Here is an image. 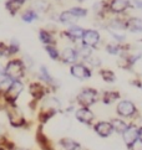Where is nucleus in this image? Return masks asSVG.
Masks as SVG:
<instances>
[{"instance_id": "obj_31", "label": "nucleus", "mask_w": 142, "mask_h": 150, "mask_svg": "<svg viewBox=\"0 0 142 150\" xmlns=\"http://www.w3.org/2000/svg\"><path fill=\"white\" fill-rule=\"evenodd\" d=\"M19 51V44L16 41H13V44L9 46V49H8V52L10 53V55H13V53H16Z\"/></svg>"}, {"instance_id": "obj_12", "label": "nucleus", "mask_w": 142, "mask_h": 150, "mask_svg": "<svg viewBox=\"0 0 142 150\" xmlns=\"http://www.w3.org/2000/svg\"><path fill=\"white\" fill-rule=\"evenodd\" d=\"M110 123L112 125L113 132L117 134H121V135H122V133L127 129V127L130 124V123H127L125 119H122V118H113V119L110 120Z\"/></svg>"}, {"instance_id": "obj_19", "label": "nucleus", "mask_w": 142, "mask_h": 150, "mask_svg": "<svg viewBox=\"0 0 142 150\" xmlns=\"http://www.w3.org/2000/svg\"><path fill=\"white\" fill-rule=\"evenodd\" d=\"M40 77H41V79H42L44 82H46L49 84H54V83H55V79L51 77V74L49 73L47 68L45 66H41L40 67Z\"/></svg>"}, {"instance_id": "obj_6", "label": "nucleus", "mask_w": 142, "mask_h": 150, "mask_svg": "<svg viewBox=\"0 0 142 150\" xmlns=\"http://www.w3.org/2000/svg\"><path fill=\"white\" fill-rule=\"evenodd\" d=\"M75 117L80 123L86 124V125H91L95 119V114L92 113V110L90 108H86V107H80L75 112Z\"/></svg>"}, {"instance_id": "obj_10", "label": "nucleus", "mask_w": 142, "mask_h": 150, "mask_svg": "<svg viewBox=\"0 0 142 150\" xmlns=\"http://www.w3.org/2000/svg\"><path fill=\"white\" fill-rule=\"evenodd\" d=\"M77 58H79V52L75 49H71V47H66L61 53V60L65 63L75 65V62L77 61Z\"/></svg>"}, {"instance_id": "obj_3", "label": "nucleus", "mask_w": 142, "mask_h": 150, "mask_svg": "<svg viewBox=\"0 0 142 150\" xmlns=\"http://www.w3.org/2000/svg\"><path fill=\"white\" fill-rule=\"evenodd\" d=\"M24 62L19 60H13L8 63L6 68H5V73L6 76L11 79V81H18V79L24 74Z\"/></svg>"}, {"instance_id": "obj_36", "label": "nucleus", "mask_w": 142, "mask_h": 150, "mask_svg": "<svg viewBox=\"0 0 142 150\" xmlns=\"http://www.w3.org/2000/svg\"><path fill=\"white\" fill-rule=\"evenodd\" d=\"M77 1H84V0H77Z\"/></svg>"}, {"instance_id": "obj_11", "label": "nucleus", "mask_w": 142, "mask_h": 150, "mask_svg": "<svg viewBox=\"0 0 142 150\" xmlns=\"http://www.w3.org/2000/svg\"><path fill=\"white\" fill-rule=\"evenodd\" d=\"M59 145L62 150H82V146L81 144L77 143L76 140L71 138H62L60 139L59 142Z\"/></svg>"}, {"instance_id": "obj_20", "label": "nucleus", "mask_w": 142, "mask_h": 150, "mask_svg": "<svg viewBox=\"0 0 142 150\" xmlns=\"http://www.w3.org/2000/svg\"><path fill=\"white\" fill-rule=\"evenodd\" d=\"M24 1L25 0H9V1L6 3V8L10 10V13L14 15L16 13V10L24 4Z\"/></svg>"}, {"instance_id": "obj_9", "label": "nucleus", "mask_w": 142, "mask_h": 150, "mask_svg": "<svg viewBox=\"0 0 142 150\" xmlns=\"http://www.w3.org/2000/svg\"><path fill=\"white\" fill-rule=\"evenodd\" d=\"M99 41H100V34L97 33L96 30L89 29V30L84 31V35H82V44H84V46L92 47V46L97 45V42Z\"/></svg>"}, {"instance_id": "obj_27", "label": "nucleus", "mask_w": 142, "mask_h": 150, "mask_svg": "<svg viewBox=\"0 0 142 150\" xmlns=\"http://www.w3.org/2000/svg\"><path fill=\"white\" fill-rule=\"evenodd\" d=\"M120 50H121V47H120L118 45H112V44H110V45L106 46V51L110 53V55H118Z\"/></svg>"}, {"instance_id": "obj_22", "label": "nucleus", "mask_w": 142, "mask_h": 150, "mask_svg": "<svg viewBox=\"0 0 142 150\" xmlns=\"http://www.w3.org/2000/svg\"><path fill=\"white\" fill-rule=\"evenodd\" d=\"M39 37H40V41L42 42V44H45L46 46L52 44V36L49 34V33H46V31L41 30L40 33H39Z\"/></svg>"}, {"instance_id": "obj_35", "label": "nucleus", "mask_w": 142, "mask_h": 150, "mask_svg": "<svg viewBox=\"0 0 142 150\" xmlns=\"http://www.w3.org/2000/svg\"><path fill=\"white\" fill-rule=\"evenodd\" d=\"M18 150H28V149H18Z\"/></svg>"}, {"instance_id": "obj_1", "label": "nucleus", "mask_w": 142, "mask_h": 150, "mask_svg": "<svg viewBox=\"0 0 142 150\" xmlns=\"http://www.w3.org/2000/svg\"><path fill=\"white\" fill-rule=\"evenodd\" d=\"M77 103L81 105V107H86V108H90L91 105H94L97 99H99V92L94 88H84L81 92L77 94Z\"/></svg>"}, {"instance_id": "obj_39", "label": "nucleus", "mask_w": 142, "mask_h": 150, "mask_svg": "<svg viewBox=\"0 0 142 150\" xmlns=\"http://www.w3.org/2000/svg\"><path fill=\"white\" fill-rule=\"evenodd\" d=\"M82 150H85V149H82Z\"/></svg>"}, {"instance_id": "obj_24", "label": "nucleus", "mask_w": 142, "mask_h": 150, "mask_svg": "<svg viewBox=\"0 0 142 150\" xmlns=\"http://www.w3.org/2000/svg\"><path fill=\"white\" fill-rule=\"evenodd\" d=\"M70 13L72 14L75 18H84V16H86L87 10L82 9V8H72L70 10Z\"/></svg>"}, {"instance_id": "obj_16", "label": "nucleus", "mask_w": 142, "mask_h": 150, "mask_svg": "<svg viewBox=\"0 0 142 150\" xmlns=\"http://www.w3.org/2000/svg\"><path fill=\"white\" fill-rule=\"evenodd\" d=\"M117 99H120V93L117 91H106L102 94V102L105 104H111Z\"/></svg>"}, {"instance_id": "obj_34", "label": "nucleus", "mask_w": 142, "mask_h": 150, "mask_svg": "<svg viewBox=\"0 0 142 150\" xmlns=\"http://www.w3.org/2000/svg\"><path fill=\"white\" fill-rule=\"evenodd\" d=\"M138 139L142 140V125H138Z\"/></svg>"}, {"instance_id": "obj_14", "label": "nucleus", "mask_w": 142, "mask_h": 150, "mask_svg": "<svg viewBox=\"0 0 142 150\" xmlns=\"http://www.w3.org/2000/svg\"><path fill=\"white\" fill-rule=\"evenodd\" d=\"M9 119L14 127H19L24 123V118L21 115V112L18 108H13L9 110Z\"/></svg>"}, {"instance_id": "obj_17", "label": "nucleus", "mask_w": 142, "mask_h": 150, "mask_svg": "<svg viewBox=\"0 0 142 150\" xmlns=\"http://www.w3.org/2000/svg\"><path fill=\"white\" fill-rule=\"evenodd\" d=\"M84 31L85 30H82L80 28V26H76V25H74V26H71V28L69 29V31H67V36H70L72 40H76V39H79V37H81L82 39V35H84Z\"/></svg>"}, {"instance_id": "obj_33", "label": "nucleus", "mask_w": 142, "mask_h": 150, "mask_svg": "<svg viewBox=\"0 0 142 150\" xmlns=\"http://www.w3.org/2000/svg\"><path fill=\"white\" fill-rule=\"evenodd\" d=\"M133 4H135V6L142 9V0H133Z\"/></svg>"}, {"instance_id": "obj_38", "label": "nucleus", "mask_w": 142, "mask_h": 150, "mask_svg": "<svg viewBox=\"0 0 142 150\" xmlns=\"http://www.w3.org/2000/svg\"><path fill=\"white\" fill-rule=\"evenodd\" d=\"M141 89H142V86H141Z\"/></svg>"}, {"instance_id": "obj_28", "label": "nucleus", "mask_w": 142, "mask_h": 150, "mask_svg": "<svg viewBox=\"0 0 142 150\" xmlns=\"http://www.w3.org/2000/svg\"><path fill=\"white\" fill-rule=\"evenodd\" d=\"M110 26L113 28V29H120L121 30V29H126V23H123V21H121V20H112Z\"/></svg>"}, {"instance_id": "obj_5", "label": "nucleus", "mask_w": 142, "mask_h": 150, "mask_svg": "<svg viewBox=\"0 0 142 150\" xmlns=\"http://www.w3.org/2000/svg\"><path fill=\"white\" fill-rule=\"evenodd\" d=\"M70 73L71 76H74L77 79H87L91 77V69L87 67L84 63H75V65H71L70 67Z\"/></svg>"}, {"instance_id": "obj_25", "label": "nucleus", "mask_w": 142, "mask_h": 150, "mask_svg": "<svg viewBox=\"0 0 142 150\" xmlns=\"http://www.w3.org/2000/svg\"><path fill=\"white\" fill-rule=\"evenodd\" d=\"M45 50H46V52L49 53V56H50L52 60H57V58L60 57V53H59V51L55 49L54 46H51V45H49V46H46L45 47Z\"/></svg>"}, {"instance_id": "obj_15", "label": "nucleus", "mask_w": 142, "mask_h": 150, "mask_svg": "<svg viewBox=\"0 0 142 150\" xmlns=\"http://www.w3.org/2000/svg\"><path fill=\"white\" fill-rule=\"evenodd\" d=\"M126 28L130 31H133V33H141L142 31V20L138 18L130 19L126 23Z\"/></svg>"}, {"instance_id": "obj_8", "label": "nucleus", "mask_w": 142, "mask_h": 150, "mask_svg": "<svg viewBox=\"0 0 142 150\" xmlns=\"http://www.w3.org/2000/svg\"><path fill=\"white\" fill-rule=\"evenodd\" d=\"M94 130L99 137L101 138H108L113 133L112 129V125L110 122H106V120H100V122H96L94 124Z\"/></svg>"}, {"instance_id": "obj_18", "label": "nucleus", "mask_w": 142, "mask_h": 150, "mask_svg": "<svg viewBox=\"0 0 142 150\" xmlns=\"http://www.w3.org/2000/svg\"><path fill=\"white\" fill-rule=\"evenodd\" d=\"M100 76L102 77L103 81L107 82V83H113L116 81V74H115L111 69H101Z\"/></svg>"}, {"instance_id": "obj_13", "label": "nucleus", "mask_w": 142, "mask_h": 150, "mask_svg": "<svg viewBox=\"0 0 142 150\" xmlns=\"http://www.w3.org/2000/svg\"><path fill=\"white\" fill-rule=\"evenodd\" d=\"M128 6H130V3L127 0H111L110 3V10L116 14L123 13Z\"/></svg>"}, {"instance_id": "obj_32", "label": "nucleus", "mask_w": 142, "mask_h": 150, "mask_svg": "<svg viewBox=\"0 0 142 150\" xmlns=\"http://www.w3.org/2000/svg\"><path fill=\"white\" fill-rule=\"evenodd\" d=\"M128 150H142V140L141 139H137V140L128 148Z\"/></svg>"}, {"instance_id": "obj_2", "label": "nucleus", "mask_w": 142, "mask_h": 150, "mask_svg": "<svg viewBox=\"0 0 142 150\" xmlns=\"http://www.w3.org/2000/svg\"><path fill=\"white\" fill-rule=\"evenodd\" d=\"M116 113L123 119V118H135L136 114L138 113V110L133 102L128 99H122L116 105Z\"/></svg>"}, {"instance_id": "obj_23", "label": "nucleus", "mask_w": 142, "mask_h": 150, "mask_svg": "<svg viewBox=\"0 0 142 150\" xmlns=\"http://www.w3.org/2000/svg\"><path fill=\"white\" fill-rule=\"evenodd\" d=\"M77 52H79V56H81L84 60H89V58L91 57V55H92V49L89 47V46H84L82 45L81 50L77 51Z\"/></svg>"}, {"instance_id": "obj_7", "label": "nucleus", "mask_w": 142, "mask_h": 150, "mask_svg": "<svg viewBox=\"0 0 142 150\" xmlns=\"http://www.w3.org/2000/svg\"><path fill=\"white\" fill-rule=\"evenodd\" d=\"M23 88H24V84L21 83L19 79L18 81H11V83H10V86L6 89V94H5L6 96V99L9 102H11V103H14V102L18 99L20 93L23 92Z\"/></svg>"}, {"instance_id": "obj_21", "label": "nucleus", "mask_w": 142, "mask_h": 150, "mask_svg": "<svg viewBox=\"0 0 142 150\" xmlns=\"http://www.w3.org/2000/svg\"><path fill=\"white\" fill-rule=\"evenodd\" d=\"M76 19L77 18H75L74 15L70 13V10L69 11H64L61 15H60V21L64 23V24H72L76 21Z\"/></svg>"}, {"instance_id": "obj_4", "label": "nucleus", "mask_w": 142, "mask_h": 150, "mask_svg": "<svg viewBox=\"0 0 142 150\" xmlns=\"http://www.w3.org/2000/svg\"><path fill=\"white\" fill-rule=\"evenodd\" d=\"M138 139V125L135 123H130L127 129L122 133V140L127 149Z\"/></svg>"}, {"instance_id": "obj_30", "label": "nucleus", "mask_w": 142, "mask_h": 150, "mask_svg": "<svg viewBox=\"0 0 142 150\" xmlns=\"http://www.w3.org/2000/svg\"><path fill=\"white\" fill-rule=\"evenodd\" d=\"M9 81H11L8 76H6V73H5V69L3 67H0V86L4 84V83H8Z\"/></svg>"}, {"instance_id": "obj_37", "label": "nucleus", "mask_w": 142, "mask_h": 150, "mask_svg": "<svg viewBox=\"0 0 142 150\" xmlns=\"http://www.w3.org/2000/svg\"><path fill=\"white\" fill-rule=\"evenodd\" d=\"M0 150H4V149H1V148H0Z\"/></svg>"}, {"instance_id": "obj_26", "label": "nucleus", "mask_w": 142, "mask_h": 150, "mask_svg": "<svg viewBox=\"0 0 142 150\" xmlns=\"http://www.w3.org/2000/svg\"><path fill=\"white\" fill-rule=\"evenodd\" d=\"M35 19H37V14L35 13V11H26L24 15H23V20L24 21H26V23H31L32 20H35Z\"/></svg>"}, {"instance_id": "obj_29", "label": "nucleus", "mask_w": 142, "mask_h": 150, "mask_svg": "<svg viewBox=\"0 0 142 150\" xmlns=\"http://www.w3.org/2000/svg\"><path fill=\"white\" fill-rule=\"evenodd\" d=\"M35 8L39 10V11H46L49 8V4L46 1H42V0H39V1L35 3Z\"/></svg>"}]
</instances>
